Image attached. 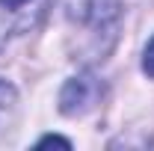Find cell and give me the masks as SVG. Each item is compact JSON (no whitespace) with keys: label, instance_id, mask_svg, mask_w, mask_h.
I'll list each match as a JSON object with an SVG mask.
<instances>
[{"label":"cell","instance_id":"3957f363","mask_svg":"<svg viewBox=\"0 0 154 151\" xmlns=\"http://www.w3.org/2000/svg\"><path fill=\"white\" fill-rule=\"evenodd\" d=\"M15 116H18V92L12 83L0 80V136H6L12 131Z\"/></svg>","mask_w":154,"mask_h":151},{"label":"cell","instance_id":"5b68a950","mask_svg":"<svg viewBox=\"0 0 154 151\" xmlns=\"http://www.w3.org/2000/svg\"><path fill=\"white\" fill-rule=\"evenodd\" d=\"M38 145H62V148H71V142H68V139H62V136H42V139H38Z\"/></svg>","mask_w":154,"mask_h":151},{"label":"cell","instance_id":"7a4b0ae2","mask_svg":"<svg viewBox=\"0 0 154 151\" xmlns=\"http://www.w3.org/2000/svg\"><path fill=\"white\" fill-rule=\"evenodd\" d=\"M101 98H104V83L95 74L83 71V74L65 80V86L59 92V110L65 116H83L89 110H95Z\"/></svg>","mask_w":154,"mask_h":151},{"label":"cell","instance_id":"277c9868","mask_svg":"<svg viewBox=\"0 0 154 151\" xmlns=\"http://www.w3.org/2000/svg\"><path fill=\"white\" fill-rule=\"evenodd\" d=\"M142 71L148 77H154V39L145 45V51H142Z\"/></svg>","mask_w":154,"mask_h":151},{"label":"cell","instance_id":"6da1fadb","mask_svg":"<svg viewBox=\"0 0 154 151\" xmlns=\"http://www.w3.org/2000/svg\"><path fill=\"white\" fill-rule=\"evenodd\" d=\"M51 0H0V51L18 36L36 30Z\"/></svg>","mask_w":154,"mask_h":151}]
</instances>
